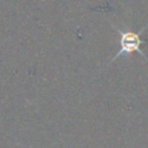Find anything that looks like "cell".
I'll list each match as a JSON object with an SVG mask.
<instances>
[{"instance_id": "1", "label": "cell", "mask_w": 148, "mask_h": 148, "mask_svg": "<svg viewBox=\"0 0 148 148\" xmlns=\"http://www.w3.org/2000/svg\"><path fill=\"white\" fill-rule=\"evenodd\" d=\"M147 28H148V24L145 25L143 28H141V30L139 32H134V31H131V30H120L118 28H114L119 32V36H120V40H119V43H120V50L112 58L111 62L114 61L117 58H119L123 54L130 56V54H132L134 52H138L141 57H143L146 60H148L147 56L141 50V45L145 44V39L141 38V35L143 34V31Z\"/></svg>"}]
</instances>
